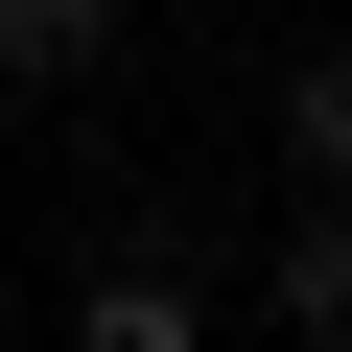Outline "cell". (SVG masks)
<instances>
[{"label": "cell", "instance_id": "1", "mask_svg": "<svg viewBox=\"0 0 352 352\" xmlns=\"http://www.w3.org/2000/svg\"><path fill=\"white\" fill-rule=\"evenodd\" d=\"M212 329H235V305H212L188 258H164V235H118V258L71 282V329H47V352H212Z\"/></svg>", "mask_w": 352, "mask_h": 352}, {"label": "cell", "instance_id": "2", "mask_svg": "<svg viewBox=\"0 0 352 352\" xmlns=\"http://www.w3.org/2000/svg\"><path fill=\"white\" fill-rule=\"evenodd\" d=\"M258 329L282 352H352V188H305V235L258 258Z\"/></svg>", "mask_w": 352, "mask_h": 352}, {"label": "cell", "instance_id": "3", "mask_svg": "<svg viewBox=\"0 0 352 352\" xmlns=\"http://www.w3.org/2000/svg\"><path fill=\"white\" fill-rule=\"evenodd\" d=\"M141 24H118V0H0V71H24V94H94Z\"/></svg>", "mask_w": 352, "mask_h": 352}, {"label": "cell", "instance_id": "4", "mask_svg": "<svg viewBox=\"0 0 352 352\" xmlns=\"http://www.w3.org/2000/svg\"><path fill=\"white\" fill-rule=\"evenodd\" d=\"M258 141H282V164H305V188H352V47H305V71H282V94H258Z\"/></svg>", "mask_w": 352, "mask_h": 352}]
</instances>
